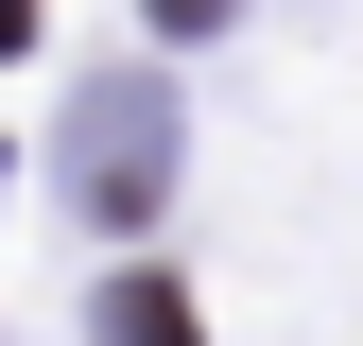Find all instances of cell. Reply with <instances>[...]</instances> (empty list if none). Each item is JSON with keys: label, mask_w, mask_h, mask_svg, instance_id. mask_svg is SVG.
Listing matches in <instances>:
<instances>
[{"label": "cell", "mask_w": 363, "mask_h": 346, "mask_svg": "<svg viewBox=\"0 0 363 346\" xmlns=\"http://www.w3.org/2000/svg\"><path fill=\"white\" fill-rule=\"evenodd\" d=\"M69 156H86V208H104V225H139V208H156V156H173V104H156L139 69H121V86H86Z\"/></svg>", "instance_id": "obj_1"}, {"label": "cell", "mask_w": 363, "mask_h": 346, "mask_svg": "<svg viewBox=\"0 0 363 346\" xmlns=\"http://www.w3.org/2000/svg\"><path fill=\"white\" fill-rule=\"evenodd\" d=\"M104 346H191V294H173V277H121L104 294Z\"/></svg>", "instance_id": "obj_2"}, {"label": "cell", "mask_w": 363, "mask_h": 346, "mask_svg": "<svg viewBox=\"0 0 363 346\" xmlns=\"http://www.w3.org/2000/svg\"><path fill=\"white\" fill-rule=\"evenodd\" d=\"M156 18H173V35H208V18H225V0H156Z\"/></svg>", "instance_id": "obj_3"}]
</instances>
